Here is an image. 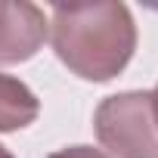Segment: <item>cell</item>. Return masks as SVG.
Segmentation results:
<instances>
[{
  "label": "cell",
  "instance_id": "5b68a950",
  "mask_svg": "<svg viewBox=\"0 0 158 158\" xmlns=\"http://www.w3.org/2000/svg\"><path fill=\"white\" fill-rule=\"evenodd\" d=\"M50 158H112V155H106L102 149H93V146H68V149L53 152Z\"/></svg>",
  "mask_w": 158,
  "mask_h": 158
},
{
  "label": "cell",
  "instance_id": "52a82bcc",
  "mask_svg": "<svg viewBox=\"0 0 158 158\" xmlns=\"http://www.w3.org/2000/svg\"><path fill=\"white\" fill-rule=\"evenodd\" d=\"M0 158H13V152H10L6 146H0Z\"/></svg>",
  "mask_w": 158,
  "mask_h": 158
},
{
  "label": "cell",
  "instance_id": "6da1fadb",
  "mask_svg": "<svg viewBox=\"0 0 158 158\" xmlns=\"http://www.w3.org/2000/svg\"><path fill=\"white\" fill-rule=\"evenodd\" d=\"M59 62L84 81H112L136 50V25L124 3H59L50 19Z\"/></svg>",
  "mask_w": 158,
  "mask_h": 158
},
{
  "label": "cell",
  "instance_id": "8992f818",
  "mask_svg": "<svg viewBox=\"0 0 158 158\" xmlns=\"http://www.w3.org/2000/svg\"><path fill=\"white\" fill-rule=\"evenodd\" d=\"M152 93V109H155V121H158V84H155V90H149Z\"/></svg>",
  "mask_w": 158,
  "mask_h": 158
},
{
  "label": "cell",
  "instance_id": "3957f363",
  "mask_svg": "<svg viewBox=\"0 0 158 158\" xmlns=\"http://www.w3.org/2000/svg\"><path fill=\"white\" fill-rule=\"evenodd\" d=\"M50 34V22L40 6L19 0H0V65H16L31 59Z\"/></svg>",
  "mask_w": 158,
  "mask_h": 158
},
{
  "label": "cell",
  "instance_id": "277c9868",
  "mask_svg": "<svg viewBox=\"0 0 158 158\" xmlns=\"http://www.w3.org/2000/svg\"><path fill=\"white\" fill-rule=\"evenodd\" d=\"M37 112H40V102L34 90L19 77H10L0 71V133L28 127L37 118Z\"/></svg>",
  "mask_w": 158,
  "mask_h": 158
},
{
  "label": "cell",
  "instance_id": "7a4b0ae2",
  "mask_svg": "<svg viewBox=\"0 0 158 158\" xmlns=\"http://www.w3.org/2000/svg\"><path fill=\"white\" fill-rule=\"evenodd\" d=\"M93 130L115 158H158V121L149 90L106 96L93 115Z\"/></svg>",
  "mask_w": 158,
  "mask_h": 158
}]
</instances>
